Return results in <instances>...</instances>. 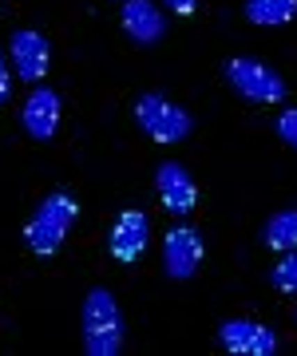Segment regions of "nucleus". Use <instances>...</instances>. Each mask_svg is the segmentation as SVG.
Returning a JSON list of instances; mask_svg holds the SVG:
<instances>
[{"label": "nucleus", "mask_w": 297, "mask_h": 356, "mask_svg": "<svg viewBox=\"0 0 297 356\" xmlns=\"http://www.w3.org/2000/svg\"><path fill=\"white\" fill-rule=\"evenodd\" d=\"M79 332H83V353L88 356H115L123 348V317H119L115 297L107 289H91L83 297L79 313Z\"/></svg>", "instance_id": "f257e3e1"}, {"label": "nucleus", "mask_w": 297, "mask_h": 356, "mask_svg": "<svg viewBox=\"0 0 297 356\" xmlns=\"http://www.w3.org/2000/svg\"><path fill=\"white\" fill-rule=\"evenodd\" d=\"M79 218V206L76 198H67L64 191H56L48 194L44 202L32 210V218H28V226H24V242L32 245V254L40 257H52L60 245H64L67 238V229H72V222Z\"/></svg>", "instance_id": "f03ea898"}, {"label": "nucleus", "mask_w": 297, "mask_h": 356, "mask_svg": "<svg viewBox=\"0 0 297 356\" xmlns=\"http://www.w3.org/2000/svg\"><path fill=\"white\" fill-rule=\"evenodd\" d=\"M135 123H139V131L147 139H155V143H182L194 127L191 111H182L179 103H170L163 91L139 95V103H135Z\"/></svg>", "instance_id": "7ed1b4c3"}, {"label": "nucleus", "mask_w": 297, "mask_h": 356, "mask_svg": "<svg viewBox=\"0 0 297 356\" xmlns=\"http://www.w3.org/2000/svg\"><path fill=\"white\" fill-rule=\"evenodd\" d=\"M226 79H230V88L250 103H278L285 95V79L278 76L266 60H254V56L226 60Z\"/></svg>", "instance_id": "20e7f679"}, {"label": "nucleus", "mask_w": 297, "mask_h": 356, "mask_svg": "<svg viewBox=\"0 0 297 356\" xmlns=\"http://www.w3.org/2000/svg\"><path fill=\"white\" fill-rule=\"evenodd\" d=\"M155 191L159 198H163V206H167V214L175 218H186L198 206V186H194L191 170L182 163H163L155 170Z\"/></svg>", "instance_id": "39448f33"}, {"label": "nucleus", "mask_w": 297, "mask_h": 356, "mask_svg": "<svg viewBox=\"0 0 297 356\" xmlns=\"http://www.w3.org/2000/svg\"><path fill=\"white\" fill-rule=\"evenodd\" d=\"M218 341L234 356H273L278 353L273 329L270 325H258V321H226L218 329Z\"/></svg>", "instance_id": "423d86ee"}, {"label": "nucleus", "mask_w": 297, "mask_h": 356, "mask_svg": "<svg viewBox=\"0 0 297 356\" xmlns=\"http://www.w3.org/2000/svg\"><path fill=\"white\" fill-rule=\"evenodd\" d=\"M202 254H207L202 238L191 226H175L167 234V242H163V269H167V277H175V281L194 277V269L202 266Z\"/></svg>", "instance_id": "0eeeda50"}, {"label": "nucleus", "mask_w": 297, "mask_h": 356, "mask_svg": "<svg viewBox=\"0 0 297 356\" xmlns=\"http://www.w3.org/2000/svg\"><path fill=\"white\" fill-rule=\"evenodd\" d=\"M13 64H16V76L24 79V83H36V79L48 76V67H52V48H48L44 32H36V28L13 32Z\"/></svg>", "instance_id": "6e6552de"}, {"label": "nucleus", "mask_w": 297, "mask_h": 356, "mask_svg": "<svg viewBox=\"0 0 297 356\" xmlns=\"http://www.w3.org/2000/svg\"><path fill=\"white\" fill-rule=\"evenodd\" d=\"M147 242H151V218L143 214V210H123L115 229H111V238H107V250H111L115 261L127 266V261H139L143 257Z\"/></svg>", "instance_id": "1a4fd4ad"}, {"label": "nucleus", "mask_w": 297, "mask_h": 356, "mask_svg": "<svg viewBox=\"0 0 297 356\" xmlns=\"http://www.w3.org/2000/svg\"><path fill=\"white\" fill-rule=\"evenodd\" d=\"M20 123L36 143H48L56 135V123H60V95L52 88H36L20 111Z\"/></svg>", "instance_id": "9d476101"}, {"label": "nucleus", "mask_w": 297, "mask_h": 356, "mask_svg": "<svg viewBox=\"0 0 297 356\" xmlns=\"http://www.w3.org/2000/svg\"><path fill=\"white\" fill-rule=\"evenodd\" d=\"M123 32H127L135 44H159L163 32H167V20L151 0H123Z\"/></svg>", "instance_id": "9b49d317"}, {"label": "nucleus", "mask_w": 297, "mask_h": 356, "mask_svg": "<svg viewBox=\"0 0 297 356\" xmlns=\"http://www.w3.org/2000/svg\"><path fill=\"white\" fill-rule=\"evenodd\" d=\"M246 20L258 28H278L297 20V0H246Z\"/></svg>", "instance_id": "f8f14e48"}, {"label": "nucleus", "mask_w": 297, "mask_h": 356, "mask_svg": "<svg viewBox=\"0 0 297 356\" xmlns=\"http://www.w3.org/2000/svg\"><path fill=\"white\" fill-rule=\"evenodd\" d=\"M262 238H266V245L270 250H297V210H278V214L266 222V229H262Z\"/></svg>", "instance_id": "ddd939ff"}, {"label": "nucleus", "mask_w": 297, "mask_h": 356, "mask_svg": "<svg viewBox=\"0 0 297 356\" xmlns=\"http://www.w3.org/2000/svg\"><path fill=\"white\" fill-rule=\"evenodd\" d=\"M270 285L282 293H297V250H285V257L270 273Z\"/></svg>", "instance_id": "4468645a"}, {"label": "nucleus", "mask_w": 297, "mask_h": 356, "mask_svg": "<svg viewBox=\"0 0 297 356\" xmlns=\"http://www.w3.org/2000/svg\"><path fill=\"white\" fill-rule=\"evenodd\" d=\"M278 135H282V139L297 151V107H289V111L278 115Z\"/></svg>", "instance_id": "2eb2a0df"}, {"label": "nucleus", "mask_w": 297, "mask_h": 356, "mask_svg": "<svg viewBox=\"0 0 297 356\" xmlns=\"http://www.w3.org/2000/svg\"><path fill=\"white\" fill-rule=\"evenodd\" d=\"M163 4H167L175 16H191L194 8H198V0H163Z\"/></svg>", "instance_id": "dca6fc26"}, {"label": "nucleus", "mask_w": 297, "mask_h": 356, "mask_svg": "<svg viewBox=\"0 0 297 356\" xmlns=\"http://www.w3.org/2000/svg\"><path fill=\"white\" fill-rule=\"evenodd\" d=\"M8 88H13V76H8V64H4V51H0V103L8 99Z\"/></svg>", "instance_id": "f3484780"}]
</instances>
